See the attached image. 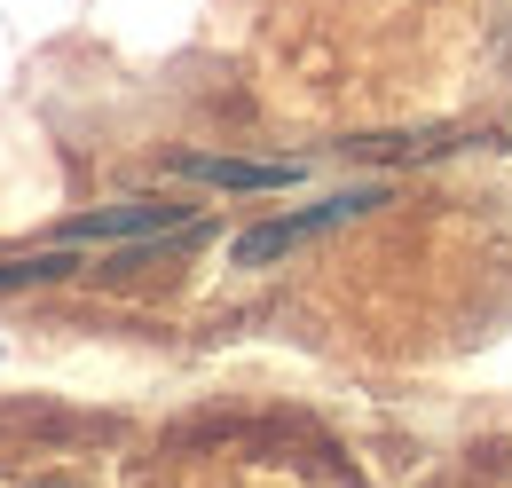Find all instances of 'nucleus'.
I'll return each instance as SVG.
<instances>
[{"label":"nucleus","mask_w":512,"mask_h":488,"mask_svg":"<svg viewBox=\"0 0 512 488\" xmlns=\"http://www.w3.org/2000/svg\"><path fill=\"white\" fill-rule=\"evenodd\" d=\"M371 205H386V182L331 189V197L300 205V213H276V221L245 229V237L229 244V260H237V268H268V260H284V252H300V244H316V237H331V229H347V221H363Z\"/></svg>","instance_id":"obj_1"},{"label":"nucleus","mask_w":512,"mask_h":488,"mask_svg":"<svg viewBox=\"0 0 512 488\" xmlns=\"http://www.w3.org/2000/svg\"><path fill=\"white\" fill-rule=\"evenodd\" d=\"M158 229H190V205L119 197V205H87V213H71L56 237H64V244H134V237H158Z\"/></svg>","instance_id":"obj_2"},{"label":"nucleus","mask_w":512,"mask_h":488,"mask_svg":"<svg viewBox=\"0 0 512 488\" xmlns=\"http://www.w3.org/2000/svg\"><path fill=\"white\" fill-rule=\"evenodd\" d=\"M174 174H182V182H205V189H284V182H300L292 158H284V166H253V158H213V150H182Z\"/></svg>","instance_id":"obj_3"},{"label":"nucleus","mask_w":512,"mask_h":488,"mask_svg":"<svg viewBox=\"0 0 512 488\" xmlns=\"http://www.w3.org/2000/svg\"><path fill=\"white\" fill-rule=\"evenodd\" d=\"M79 260H64V252H40V260H0V292H16V284H56V276H71Z\"/></svg>","instance_id":"obj_4"}]
</instances>
